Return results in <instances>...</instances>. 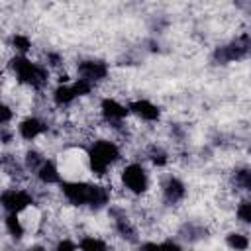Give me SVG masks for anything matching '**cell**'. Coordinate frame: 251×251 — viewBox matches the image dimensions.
<instances>
[{"instance_id":"6da1fadb","label":"cell","mask_w":251,"mask_h":251,"mask_svg":"<svg viewBox=\"0 0 251 251\" xmlns=\"http://www.w3.org/2000/svg\"><path fill=\"white\" fill-rule=\"evenodd\" d=\"M8 67L14 73L16 80L27 88L41 90L49 82V69L43 63H35L27 59V55H12Z\"/></svg>"},{"instance_id":"7a4b0ae2","label":"cell","mask_w":251,"mask_h":251,"mask_svg":"<svg viewBox=\"0 0 251 251\" xmlns=\"http://www.w3.org/2000/svg\"><path fill=\"white\" fill-rule=\"evenodd\" d=\"M122 159L120 145L112 139H96L86 151V163L94 176H106L108 171Z\"/></svg>"},{"instance_id":"3957f363","label":"cell","mask_w":251,"mask_h":251,"mask_svg":"<svg viewBox=\"0 0 251 251\" xmlns=\"http://www.w3.org/2000/svg\"><path fill=\"white\" fill-rule=\"evenodd\" d=\"M122 184L124 188L129 192V194H135V196H141L147 192L149 188V173L147 169L141 165V163H127L124 169H122Z\"/></svg>"},{"instance_id":"277c9868","label":"cell","mask_w":251,"mask_h":251,"mask_svg":"<svg viewBox=\"0 0 251 251\" xmlns=\"http://www.w3.org/2000/svg\"><path fill=\"white\" fill-rule=\"evenodd\" d=\"M245 57H251V35L249 33H241L227 45H222L214 51V61L222 65L231 63V61H241Z\"/></svg>"},{"instance_id":"5b68a950","label":"cell","mask_w":251,"mask_h":251,"mask_svg":"<svg viewBox=\"0 0 251 251\" xmlns=\"http://www.w3.org/2000/svg\"><path fill=\"white\" fill-rule=\"evenodd\" d=\"M35 204V196L27 188L10 186L2 190V208L6 214H22Z\"/></svg>"},{"instance_id":"8992f818","label":"cell","mask_w":251,"mask_h":251,"mask_svg":"<svg viewBox=\"0 0 251 251\" xmlns=\"http://www.w3.org/2000/svg\"><path fill=\"white\" fill-rule=\"evenodd\" d=\"M110 75V69L104 61H98V59H86V61H80L76 65V78H82V80H88L92 84H98L102 80H106Z\"/></svg>"},{"instance_id":"52a82bcc","label":"cell","mask_w":251,"mask_h":251,"mask_svg":"<svg viewBox=\"0 0 251 251\" xmlns=\"http://www.w3.org/2000/svg\"><path fill=\"white\" fill-rule=\"evenodd\" d=\"M129 114H131L129 108H127L126 104L118 102L116 98L106 96V98L100 100V116H102V120H104L106 124H112L114 127H120V126L124 124V120H126Z\"/></svg>"},{"instance_id":"ba28073f","label":"cell","mask_w":251,"mask_h":251,"mask_svg":"<svg viewBox=\"0 0 251 251\" xmlns=\"http://www.w3.org/2000/svg\"><path fill=\"white\" fill-rule=\"evenodd\" d=\"M49 131V124L37 116H27L18 122V135L24 141H33Z\"/></svg>"},{"instance_id":"9c48e42d","label":"cell","mask_w":251,"mask_h":251,"mask_svg":"<svg viewBox=\"0 0 251 251\" xmlns=\"http://www.w3.org/2000/svg\"><path fill=\"white\" fill-rule=\"evenodd\" d=\"M127 108L133 116H137L143 122H157L161 118V110L149 100H133L127 104Z\"/></svg>"},{"instance_id":"30bf717a","label":"cell","mask_w":251,"mask_h":251,"mask_svg":"<svg viewBox=\"0 0 251 251\" xmlns=\"http://www.w3.org/2000/svg\"><path fill=\"white\" fill-rule=\"evenodd\" d=\"M161 190H163V198H165L167 204H178V202L186 196V186H184V182H182L180 178H176V176H169V178L163 182Z\"/></svg>"},{"instance_id":"8fae6325","label":"cell","mask_w":251,"mask_h":251,"mask_svg":"<svg viewBox=\"0 0 251 251\" xmlns=\"http://www.w3.org/2000/svg\"><path fill=\"white\" fill-rule=\"evenodd\" d=\"M35 178L43 184V186H53V184H61L63 178H61V169L51 161V159H45V163L39 167V171L35 173Z\"/></svg>"},{"instance_id":"7c38bea8","label":"cell","mask_w":251,"mask_h":251,"mask_svg":"<svg viewBox=\"0 0 251 251\" xmlns=\"http://www.w3.org/2000/svg\"><path fill=\"white\" fill-rule=\"evenodd\" d=\"M51 100L55 106L59 108H67L71 104H75L78 100V96L75 94V88H73V82L71 84H57L53 94H51Z\"/></svg>"},{"instance_id":"4fadbf2b","label":"cell","mask_w":251,"mask_h":251,"mask_svg":"<svg viewBox=\"0 0 251 251\" xmlns=\"http://www.w3.org/2000/svg\"><path fill=\"white\" fill-rule=\"evenodd\" d=\"M4 227H6V231H8L12 237H16V239L24 237V233H25V226H24L20 214H6V216H4Z\"/></svg>"},{"instance_id":"5bb4252c","label":"cell","mask_w":251,"mask_h":251,"mask_svg":"<svg viewBox=\"0 0 251 251\" xmlns=\"http://www.w3.org/2000/svg\"><path fill=\"white\" fill-rule=\"evenodd\" d=\"M226 243L229 249L233 251H247L249 245H251V239L245 235V233H239V231H231L226 235Z\"/></svg>"},{"instance_id":"9a60e30c","label":"cell","mask_w":251,"mask_h":251,"mask_svg":"<svg viewBox=\"0 0 251 251\" xmlns=\"http://www.w3.org/2000/svg\"><path fill=\"white\" fill-rule=\"evenodd\" d=\"M80 251H108V243L96 235H84L78 239Z\"/></svg>"},{"instance_id":"2e32d148","label":"cell","mask_w":251,"mask_h":251,"mask_svg":"<svg viewBox=\"0 0 251 251\" xmlns=\"http://www.w3.org/2000/svg\"><path fill=\"white\" fill-rule=\"evenodd\" d=\"M12 49H14V55H27L31 51V39L24 33H14L12 35Z\"/></svg>"},{"instance_id":"e0dca14e","label":"cell","mask_w":251,"mask_h":251,"mask_svg":"<svg viewBox=\"0 0 251 251\" xmlns=\"http://www.w3.org/2000/svg\"><path fill=\"white\" fill-rule=\"evenodd\" d=\"M233 182L239 190H245V192H251V169L245 167V169H239L235 171L233 175Z\"/></svg>"},{"instance_id":"ac0fdd59","label":"cell","mask_w":251,"mask_h":251,"mask_svg":"<svg viewBox=\"0 0 251 251\" xmlns=\"http://www.w3.org/2000/svg\"><path fill=\"white\" fill-rule=\"evenodd\" d=\"M147 157H149V161H151L153 165H157V167H163V165H167V161H169L167 151L161 149V147H157V145H153V147L149 149Z\"/></svg>"},{"instance_id":"d6986e66","label":"cell","mask_w":251,"mask_h":251,"mask_svg":"<svg viewBox=\"0 0 251 251\" xmlns=\"http://www.w3.org/2000/svg\"><path fill=\"white\" fill-rule=\"evenodd\" d=\"M235 216L241 224H251V200H243L235 208Z\"/></svg>"},{"instance_id":"ffe728a7","label":"cell","mask_w":251,"mask_h":251,"mask_svg":"<svg viewBox=\"0 0 251 251\" xmlns=\"http://www.w3.org/2000/svg\"><path fill=\"white\" fill-rule=\"evenodd\" d=\"M55 251H78V243H75L69 237H63L55 243Z\"/></svg>"},{"instance_id":"44dd1931","label":"cell","mask_w":251,"mask_h":251,"mask_svg":"<svg viewBox=\"0 0 251 251\" xmlns=\"http://www.w3.org/2000/svg\"><path fill=\"white\" fill-rule=\"evenodd\" d=\"M12 116H14V112H12V108L4 102V106H2V127H8V124H10V120H12Z\"/></svg>"},{"instance_id":"7402d4cb","label":"cell","mask_w":251,"mask_h":251,"mask_svg":"<svg viewBox=\"0 0 251 251\" xmlns=\"http://www.w3.org/2000/svg\"><path fill=\"white\" fill-rule=\"evenodd\" d=\"M161 251H182L180 245L173 239H167V241H161Z\"/></svg>"},{"instance_id":"603a6c76","label":"cell","mask_w":251,"mask_h":251,"mask_svg":"<svg viewBox=\"0 0 251 251\" xmlns=\"http://www.w3.org/2000/svg\"><path fill=\"white\" fill-rule=\"evenodd\" d=\"M139 251H161V243L157 241H145L139 245Z\"/></svg>"},{"instance_id":"cb8c5ba5","label":"cell","mask_w":251,"mask_h":251,"mask_svg":"<svg viewBox=\"0 0 251 251\" xmlns=\"http://www.w3.org/2000/svg\"><path fill=\"white\" fill-rule=\"evenodd\" d=\"M27 251H49L47 247H43V245H33V247H29Z\"/></svg>"}]
</instances>
